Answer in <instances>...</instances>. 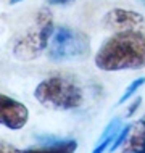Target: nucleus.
Segmentation results:
<instances>
[{"label":"nucleus","mask_w":145,"mask_h":153,"mask_svg":"<svg viewBox=\"0 0 145 153\" xmlns=\"http://www.w3.org/2000/svg\"><path fill=\"white\" fill-rule=\"evenodd\" d=\"M29 111L21 102L0 94V124L11 131H19L26 126Z\"/></svg>","instance_id":"39448f33"},{"label":"nucleus","mask_w":145,"mask_h":153,"mask_svg":"<svg viewBox=\"0 0 145 153\" xmlns=\"http://www.w3.org/2000/svg\"><path fill=\"white\" fill-rule=\"evenodd\" d=\"M140 103H142V98H137V100H134V103H132V105L129 106V110H127V116H132V114H134V111L139 108L140 106Z\"/></svg>","instance_id":"f8f14e48"},{"label":"nucleus","mask_w":145,"mask_h":153,"mask_svg":"<svg viewBox=\"0 0 145 153\" xmlns=\"http://www.w3.org/2000/svg\"><path fill=\"white\" fill-rule=\"evenodd\" d=\"M53 34V19L48 10H40L36 18V24L24 36L15 42L13 53L21 60H32L39 56L45 48Z\"/></svg>","instance_id":"7ed1b4c3"},{"label":"nucleus","mask_w":145,"mask_h":153,"mask_svg":"<svg viewBox=\"0 0 145 153\" xmlns=\"http://www.w3.org/2000/svg\"><path fill=\"white\" fill-rule=\"evenodd\" d=\"M131 126H132V124H127V126H124V129H121V131L118 132V134H116V137H115V140H113V145L110 147V152L118 150V148L124 143V140H126L127 134H129V131H131Z\"/></svg>","instance_id":"9d476101"},{"label":"nucleus","mask_w":145,"mask_h":153,"mask_svg":"<svg viewBox=\"0 0 145 153\" xmlns=\"http://www.w3.org/2000/svg\"><path fill=\"white\" fill-rule=\"evenodd\" d=\"M116 137V134H102V137H100V142H98V145L94 148V152L92 153H103L108 148V145L111 142L115 140Z\"/></svg>","instance_id":"9b49d317"},{"label":"nucleus","mask_w":145,"mask_h":153,"mask_svg":"<svg viewBox=\"0 0 145 153\" xmlns=\"http://www.w3.org/2000/svg\"><path fill=\"white\" fill-rule=\"evenodd\" d=\"M18 2H21V0H10V3H18Z\"/></svg>","instance_id":"4468645a"},{"label":"nucleus","mask_w":145,"mask_h":153,"mask_svg":"<svg viewBox=\"0 0 145 153\" xmlns=\"http://www.w3.org/2000/svg\"><path fill=\"white\" fill-rule=\"evenodd\" d=\"M77 150L76 140H58L55 143H48L40 148H28V150H19L10 143L0 142V153H74Z\"/></svg>","instance_id":"0eeeda50"},{"label":"nucleus","mask_w":145,"mask_h":153,"mask_svg":"<svg viewBox=\"0 0 145 153\" xmlns=\"http://www.w3.org/2000/svg\"><path fill=\"white\" fill-rule=\"evenodd\" d=\"M144 84H145V77H139V79L132 81L131 84H129V87L126 89V92H124V94L121 95V98L118 100V105H123L124 102H127V100H129V98L132 97V95H134L140 87H142Z\"/></svg>","instance_id":"1a4fd4ad"},{"label":"nucleus","mask_w":145,"mask_h":153,"mask_svg":"<svg viewBox=\"0 0 145 153\" xmlns=\"http://www.w3.org/2000/svg\"><path fill=\"white\" fill-rule=\"evenodd\" d=\"M69 2H73V0H50V3H53V5H65Z\"/></svg>","instance_id":"ddd939ff"},{"label":"nucleus","mask_w":145,"mask_h":153,"mask_svg":"<svg viewBox=\"0 0 145 153\" xmlns=\"http://www.w3.org/2000/svg\"><path fill=\"white\" fill-rule=\"evenodd\" d=\"M123 153H145V119H140L131 126V131L124 140Z\"/></svg>","instance_id":"6e6552de"},{"label":"nucleus","mask_w":145,"mask_h":153,"mask_svg":"<svg viewBox=\"0 0 145 153\" xmlns=\"http://www.w3.org/2000/svg\"><path fill=\"white\" fill-rule=\"evenodd\" d=\"M140 2H142V3H145V0H140Z\"/></svg>","instance_id":"2eb2a0df"},{"label":"nucleus","mask_w":145,"mask_h":153,"mask_svg":"<svg viewBox=\"0 0 145 153\" xmlns=\"http://www.w3.org/2000/svg\"><path fill=\"white\" fill-rule=\"evenodd\" d=\"M95 65L103 71L145 68V34L124 31L106 39L95 55Z\"/></svg>","instance_id":"f257e3e1"},{"label":"nucleus","mask_w":145,"mask_h":153,"mask_svg":"<svg viewBox=\"0 0 145 153\" xmlns=\"http://www.w3.org/2000/svg\"><path fill=\"white\" fill-rule=\"evenodd\" d=\"M90 50L89 37L81 31L60 27L53 31L48 44V56L55 61L74 60L87 55Z\"/></svg>","instance_id":"20e7f679"},{"label":"nucleus","mask_w":145,"mask_h":153,"mask_svg":"<svg viewBox=\"0 0 145 153\" xmlns=\"http://www.w3.org/2000/svg\"><path fill=\"white\" fill-rule=\"evenodd\" d=\"M37 102L52 110H76L84 103V94L71 77L52 76L42 81L34 90Z\"/></svg>","instance_id":"f03ea898"},{"label":"nucleus","mask_w":145,"mask_h":153,"mask_svg":"<svg viewBox=\"0 0 145 153\" xmlns=\"http://www.w3.org/2000/svg\"><path fill=\"white\" fill-rule=\"evenodd\" d=\"M103 24L105 27L118 32L124 31H145V18L139 15L137 11L132 10H123V8H115V10L108 11L103 18Z\"/></svg>","instance_id":"423d86ee"}]
</instances>
